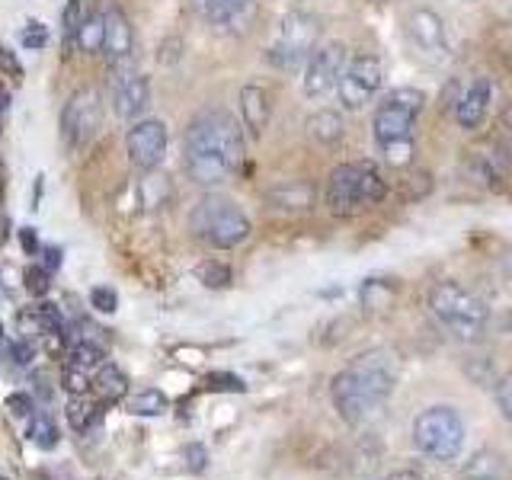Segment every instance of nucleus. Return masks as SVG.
<instances>
[{
	"label": "nucleus",
	"mask_w": 512,
	"mask_h": 480,
	"mask_svg": "<svg viewBox=\"0 0 512 480\" xmlns=\"http://www.w3.org/2000/svg\"><path fill=\"white\" fill-rule=\"evenodd\" d=\"M64 416H68L71 429L87 432L96 420H100V404H93V400H87V394H80V397H71L68 400V407H64Z\"/></svg>",
	"instance_id": "5701e85b"
},
{
	"label": "nucleus",
	"mask_w": 512,
	"mask_h": 480,
	"mask_svg": "<svg viewBox=\"0 0 512 480\" xmlns=\"http://www.w3.org/2000/svg\"><path fill=\"white\" fill-rule=\"evenodd\" d=\"M192 7L221 32H244L256 16V0H192Z\"/></svg>",
	"instance_id": "2eb2a0df"
},
{
	"label": "nucleus",
	"mask_w": 512,
	"mask_h": 480,
	"mask_svg": "<svg viewBox=\"0 0 512 480\" xmlns=\"http://www.w3.org/2000/svg\"><path fill=\"white\" fill-rule=\"evenodd\" d=\"M7 410L13 416H29L32 413V397L29 394H10L7 397Z\"/></svg>",
	"instance_id": "e433bc0d"
},
{
	"label": "nucleus",
	"mask_w": 512,
	"mask_h": 480,
	"mask_svg": "<svg viewBox=\"0 0 512 480\" xmlns=\"http://www.w3.org/2000/svg\"><path fill=\"white\" fill-rule=\"evenodd\" d=\"M0 480H4V477H0Z\"/></svg>",
	"instance_id": "a18cd8bd"
},
{
	"label": "nucleus",
	"mask_w": 512,
	"mask_h": 480,
	"mask_svg": "<svg viewBox=\"0 0 512 480\" xmlns=\"http://www.w3.org/2000/svg\"><path fill=\"white\" fill-rule=\"evenodd\" d=\"M423 106H426V93L416 87H397L378 103L372 119V135L391 167H410L413 128Z\"/></svg>",
	"instance_id": "7ed1b4c3"
},
{
	"label": "nucleus",
	"mask_w": 512,
	"mask_h": 480,
	"mask_svg": "<svg viewBox=\"0 0 512 480\" xmlns=\"http://www.w3.org/2000/svg\"><path fill=\"white\" fill-rule=\"evenodd\" d=\"M26 439L32 445L45 448V452H52V448L58 445V429L52 423V416H32V423L26 429Z\"/></svg>",
	"instance_id": "a878e982"
},
{
	"label": "nucleus",
	"mask_w": 512,
	"mask_h": 480,
	"mask_svg": "<svg viewBox=\"0 0 512 480\" xmlns=\"http://www.w3.org/2000/svg\"><path fill=\"white\" fill-rule=\"evenodd\" d=\"M429 311L439 324L461 343H474L484 336L490 324V308L484 298H477L471 288H464L461 282H436L429 292Z\"/></svg>",
	"instance_id": "39448f33"
},
{
	"label": "nucleus",
	"mask_w": 512,
	"mask_h": 480,
	"mask_svg": "<svg viewBox=\"0 0 512 480\" xmlns=\"http://www.w3.org/2000/svg\"><path fill=\"white\" fill-rule=\"evenodd\" d=\"M196 279L205 285V288H228L231 285V269L218 263V260H205L196 266Z\"/></svg>",
	"instance_id": "cd10ccee"
},
{
	"label": "nucleus",
	"mask_w": 512,
	"mask_h": 480,
	"mask_svg": "<svg viewBox=\"0 0 512 480\" xmlns=\"http://www.w3.org/2000/svg\"><path fill=\"white\" fill-rule=\"evenodd\" d=\"M244 160V125L228 109H205L186 125L183 167L192 183L221 186Z\"/></svg>",
	"instance_id": "f257e3e1"
},
{
	"label": "nucleus",
	"mask_w": 512,
	"mask_h": 480,
	"mask_svg": "<svg viewBox=\"0 0 512 480\" xmlns=\"http://www.w3.org/2000/svg\"><path fill=\"white\" fill-rule=\"evenodd\" d=\"M269 116H272L269 93L260 84H247L240 90V119H244V128L253 138H260L266 132Z\"/></svg>",
	"instance_id": "a211bd4d"
},
{
	"label": "nucleus",
	"mask_w": 512,
	"mask_h": 480,
	"mask_svg": "<svg viewBox=\"0 0 512 480\" xmlns=\"http://www.w3.org/2000/svg\"><path fill=\"white\" fill-rule=\"evenodd\" d=\"M189 228L202 244L215 250H231L244 244L253 231L244 208L228 196H218V192H208V196L196 202V208L189 212Z\"/></svg>",
	"instance_id": "423d86ee"
},
{
	"label": "nucleus",
	"mask_w": 512,
	"mask_h": 480,
	"mask_svg": "<svg viewBox=\"0 0 512 480\" xmlns=\"http://www.w3.org/2000/svg\"><path fill=\"white\" fill-rule=\"evenodd\" d=\"M52 272L48 269H42V266H29L26 269V276H23V282H26V292L32 295V298H42V295H48V288H52Z\"/></svg>",
	"instance_id": "7c9ffc66"
},
{
	"label": "nucleus",
	"mask_w": 512,
	"mask_h": 480,
	"mask_svg": "<svg viewBox=\"0 0 512 480\" xmlns=\"http://www.w3.org/2000/svg\"><path fill=\"white\" fill-rule=\"evenodd\" d=\"M125 151H128V160H132V167L144 173L157 170L160 160L167 154V125L160 119L135 122L125 135Z\"/></svg>",
	"instance_id": "4468645a"
},
{
	"label": "nucleus",
	"mask_w": 512,
	"mask_h": 480,
	"mask_svg": "<svg viewBox=\"0 0 512 480\" xmlns=\"http://www.w3.org/2000/svg\"><path fill=\"white\" fill-rule=\"evenodd\" d=\"M20 244H23L26 253H39V237H36V231H32V228L20 231Z\"/></svg>",
	"instance_id": "ea45409f"
},
{
	"label": "nucleus",
	"mask_w": 512,
	"mask_h": 480,
	"mask_svg": "<svg viewBox=\"0 0 512 480\" xmlns=\"http://www.w3.org/2000/svg\"><path fill=\"white\" fill-rule=\"evenodd\" d=\"M103 359H106V352L96 346V343H77L74 349H71V365H77V368H96V365H103Z\"/></svg>",
	"instance_id": "c85d7f7f"
},
{
	"label": "nucleus",
	"mask_w": 512,
	"mask_h": 480,
	"mask_svg": "<svg viewBox=\"0 0 512 480\" xmlns=\"http://www.w3.org/2000/svg\"><path fill=\"white\" fill-rule=\"evenodd\" d=\"M269 202L276 208H288V212H308L314 205V186L308 183H285L269 192Z\"/></svg>",
	"instance_id": "aec40b11"
},
{
	"label": "nucleus",
	"mask_w": 512,
	"mask_h": 480,
	"mask_svg": "<svg viewBox=\"0 0 512 480\" xmlns=\"http://www.w3.org/2000/svg\"><path fill=\"white\" fill-rule=\"evenodd\" d=\"M388 196V183H384L381 170L372 160H349V164L333 167L324 186V205L336 218H352L359 212H368Z\"/></svg>",
	"instance_id": "20e7f679"
},
{
	"label": "nucleus",
	"mask_w": 512,
	"mask_h": 480,
	"mask_svg": "<svg viewBox=\"0 0 512 480\" xmlns=\"http://www.w3.org/2000/svg\"><path fill=\"white\" fill-rule=\"evenodd\" d=\"M397 378L400 362L391 349H368L362 356H356L330 381V397L340 420L349 426L372 420L391 400Z\"/></svg>",
	"instance_id": "f03ea898"
},
{
	"label": "nucleus",
	"mask_w": 512,
	"mask_h": 480,
	"mask_svg": "<svg viewBox=\"0 0 512 480\" xmlns=\"http://www.w3.org/2000/svg\"><path fill=\"white\" fill-rule=\"evenodd\" d=\"M0 64H4V68H10L13 71V77H20L23 74V68H20V61H16L7 48H0Z\"/></svg>",
	"instance_id": "a19ab883"
},
{
	"label": "nucleus",
	"mask_w": 512,
	"mask_h": 480,
	"mask_svg": "<svg viewBox=\"0 0 512 480\" xmlns=\"http://www.w3.org/2000/svg\"><path fill=\"white\" fill-rule=\"evenodd\" d=\"M77 48L84 55L103 52V13H90L84 20V26H80V36H77Z\"/></svg>",
	"instance_id": "393cba45"
},
{
	"label": "nucleus",
	"mask_w": 512,
	"mask_h": 480,
	"mask_svg": "<svg viewBox=\"0 0 512 480\" xmlns=\"http://www.w3.org/2000/svg\"><path fill=\"white\" fill-rule=\"evenodd\" d=\"M384 480H426L423 474H416V471H394V474H388V477H384Z\"/></svg>",
	"instance_id": "79ce46f5"
},
{
	"label": "nucleus",
	"mask_w": 512,
	"mask_h": 480,
	"mask_svg": "<svg viewBox=\"0 0 512 480\" xmlns=\"http://www.w3.org/2000/svg\"><path fill=\"white\" fill-rule=\"evenodd\" d=\"M87 13H84V0H68L61 13V32H64V48H74L77 36H80V26H84Z\"/></svg>",
	"instance_id": "b1692460"
},
{
	"label": "nucleus",
	"mask_w": 512,
	"mask_h": 480,
	"mask_svg": "<svg viewBox=\"0 0 512 480\" xmlns=\"http://www.w3.org/2000/svg\"><path fill=\"white\" fill-rule=\"evenodd\" d=\"M132 48H135L132 23H128L122 7L109 4L103 10V55L109 58V64L125 61V58H132Z\"/></svg>",
	"instance_id": "f3484780"
},
{
	"label": "nucleus",
	"mask_w": 512,
	"mask_h": 480,
	"mask_svg": "<svg viewBox=\"0 0 512 480\" xmlns=\"http://www.w3.org/2000/svg\"><path fill=\"white\" fill-rule=\"evenodd\" d=\"M90 378H87V372L84 368H77V365H68L61 372V388L68 391L71 397H80V394H87V388H90Z\"/></svg>",
	"instance_id": "c756f323"
},
{
	"label": "nucleus",
	"mask_w": 512,
	"mask_h": 480,
	"mask_svg": "<svg viewBox=\"0 0 512 480\" xmlns=\"http://www.w3.org/2000/svg\"><path fill=\"white\" fill-rule=\"evenodd\" d=\"M349 61V52L343 42H320L311 58L304 61V77H301V90L308 100H324L327 93L336 90L340 84V74Z\"/></svg>",
	"instance_id": "f8f14e48"
},
{
	"label": "nucleus",
	"mask_w": 512,
	"mask_h": 480,
	"mask_svg": "<svg viewBox=\"0 0 512 480\" xmlns=\"http://www.w3.org/2000/svg\"><path fill=\"white\" fill-rule=\"evenodd\" d=\"M205 461H208V455H205L202 445H186V468L192 474H202L205 471Z\"/></svg>",
	"instance_id": "c9c22d12"
},
{
	"label": "nucleus",
	"mask_w": 512,
	"mask_h": 480,
	"mask_svg": "<svg viewBox=\"0 0 512 480\" xmlns=\"http://www.w3.org/2000/svg\"><path fill=\"white\" fill-rule=\"evenodd\" d=\"M93 388H96V394H100L103 400L116 404V400H122L128 394V378L122 375V368H116V365H100V372H96V378H93Z\"/></svg>",
	"instance_id": "4be33fe9"
},
{
	"label": "nucleus",
	"mask_w": 512,
	"mask_h": 480,
	"mask_svg": "<svg viewBox=\"0 0 512 480\" xmlns=\"http://www.w3.org/2000/svg\"><path fill=\"white\" fill-rule=\"evenodd\" d=\"M109 93H112V109L122 122H135L144 116V109L151 106V84L148 77L135 74L132 58L125 61H112L109 64Z\"/></svg>",
	"instance_id": "9b49d317"
},
{
	"label": "nucleus",
	"mask_w": 512,
	"mask_h": 480,
	"mask_svg": "<svg viewBox=\"0 0 512 480\" xmlns=\"http://www.w3.org/2000/svg\"><path fill=\"white\" fill-rule=\"evenodd\" d=\"M404 32H407V39H410V45L416 48V52H420L432 64H445L448 55H452L445 23L439 20L436 10H429V7L410 10L404 16Z\"/></svg>",
	"instance_id": "ddd939ff"
},
{
	"label": "nucleus",
	"mask_w": 512,
	"mask_h": 480,
	"mask_svg": "<svg viewBox=\"0 0 512 480\" xmlns=\"http://www.w3.org/2000/svg\"><path fill=\"white\" fill-rule=\"evenodd\" d=\"M384 80V64L378 55H352L336 84V96H340L343 109L359 112L375 100Z\"/></svg>",
	"instance_id": "9d476101"
},
{
	"label": "nucleus",
	"mask_w": 512,
	"mask_h": 480,
	"mask_svg": "<svg viewBox=\"0 0 512 480\" xmlns=\"http://www.w3.org/2000/svg\"><path fill=\"white\" fill-rule=\"evenodd\" d=\"M464 420L455 407L448 404H436L426 407L420 416L413 420V445L432 461H458L461 448H464Z\"/></svg>",
	"instance_id": "0eeeda50"
},
{
	"label": "nucleus",
	"mask_w": 512,
	"mask_h": 480,
	"mask_svg": "<svg viewBox=\"0 0 512 480\" xmlns=\"http://www.w3.org/2000/svg\"><path fill=\"white\" fill-rule=\"evenodd\" d=\"M42 269H48V272H55V269H61V263H64V256H61V250L58 247H45L42 250Z\"/></svg>",
	"instance_id": "58836bf2"
},
{
	"label": "nucleus",
	"mask_w": 512,
	"mask_h": 480,
	"mask_svg": "<svg viewBox=\"0 0 512 480\" xmlns=\"http://www.w3.org/2000/svg\"><path fill=\"white\" fill-rule=\"evenodd\" d=\"M167 407H170V400L160 391H141L128 400V413H135V416H160Z\"/></svg>",
	"instance_id": "bb28decb"
},
{
	"label": "nucleus",
	"mask_w": 512,
	"mask_h": 480,
	"mask_svg": "<svg viewBox=\"0 0 512 480\" xmlns=\"http://www.w3.org/2000/svg\"><path fill=\"white\" fill-rule=\"evenodd\" d=\"M20 42H23V48H32V52H39V48L48 45V29L39 20H29L23 26V32H20Z\"/></svg>",
	"instance_id": "2f4dec72"
},
{
	"label": "nucleus",
	"mask_w": 512,
	"mask_h": 480,
	"mask_svg": "<svg viewBox=\"0 0 512 480\" xmlns=\"http://www.w3.org/2000/svg\"><path fill=\"white\" fill-rule=\"evenodd\" d=\"M496 407H500V413L512 423V368L500 378V384H496Z\"/></svg>",
	"instance_id": "72a5a7b5"
},
{
	"label": "nucleus",
	"mask_w": 512,
	"mask_h": 480,
	"mask_svg": "<svg viewBox=\"0 0 512 480\" xmlns=\"http://www.w3.org/2000/svg\"><path fill=\"white\" fill-rule=\"evenodd\" d=\"M503 125H506L509 132H512V103H509V106L503 109Z\"/></svg>",
	"instance_id": "37998d69"
},
{
	"label": "nucleus",
	"mask_w": 512,
	"mask_h": 480,
	"mask_svg": "<svg viewBox=\"0 0 512 480\" xmlns=\"http://www.w3.org/2000/svg\"><path fill=\"white\" fill-rule=\"evenodd\" d=\"M320 45V23L317 16L304 13V10H292L279 20L276 39L269 42V64L279 71H298L304 68V61L311 58V52Z\"/></svg>",
	"instance_id": "6e6552de"
},
{
	"label": "nucleus",
	"mask_w": 512,
	"mask_h": 480,
	"mask_svg": "<svg viewBox=\"0 0 512 480\" xmlns=\"http://www.w3.org/2000/svg\"><path fill=\"white\" fill-rule=\"evenodd\" d=\"M0 343H4V324H0Z\"/></svg>",
	"instance_id": "c03bdc74"
},
{
	"label": "nucleus",
	"mask_w": 512,
	"mask_h": 480,
	"mask_svg": "<svg viewBox=\"0 0 512 480\" xmlns=\"http://www.w3.org/2000/svg\"><path fill=\"white\" fill-rule=\"evenodd\" d=\"M103 125V100L100 93L84 87V90H74L71 100L64 103L61 112V138L68 144L71 151H84L87 144L96 138Z\"/></svg>",
	"instance_id": "1a4fd4ad"
},
{
	"label": "nucleus",
	"mask_w": 512,
	"mask_h": 480,
	"mask_svg": "<svg viewBox=\"0 0 512 480\" xmlns=\"http://www.w3.org/2000/svg\"><path fill=\"white\" fill-rule=\"evenodd\" d=\"M90 304L100 314H116L119 311V295L112 292V288H106V285H96L90 292Z\"/></svg>",
	"instance_id": "473e14b6"
},
{
	"label": "nucleus",
	"mask_w": 512,
	"mask_h": 480,
	"mask_svg": "<svg viewBox=\"0 0 512 480\" xmlns=\"http://www.w3.org/2000/svg\"><path fill=\"white\" fill-rule=\"evenodd\" d=\"M490 103H493V84H490V80L487 77L471 80V84L464 87V93L458 96V103H455V122L464 128V132H477V128L487 122Z\"/></svg>",
	"instance_id": "dca6fc26"
},
{
	"label": "nucleus",
	"mask_w": 512,
	"mask_h": 480,
	"mask_svg": "<svg viewBox=\"0 0 512 480\" xmlns=\"http://www.w3.org/2000/svg\"><path fill=\"white\" fill-rule=\"evenodd\" d=\"M205 388H212V391H234V394H240V391H247V384L240 381L237 375H221V372H215V375H208V378H205Z\"/></svg>",
	"instance_id": "f704fd0d"
},
{
	"label": "nucleus",
	"mask_w": 512,
	"mask_h": 480,
	"mask_svg": "<svg viewBox=\"0 0 512 480\" xmlns=\"http://www.w3.org/2000/svg\"><path fill=\"white\" fill-rule=\"evenodd\" d=\"M506 474V458L500 452H477L468 464H464V477L468 480H500Z\"/></svg>",
	"instance_id": "412c9836"
},
{
	"label": "nucleus",
	"mask_w": 512,
	"mask_h": 480,
	"mask_svg": "<svg viewBox=\"0 0 512 480\" xmlns=\"http://www.w3.org/2000/svg\"><path fill=\"white\" fill-rule=\"evenodd\" d=\"M304 128H308V138L317 148H336L346 135V122L336 109H317Z\"/></svg>",
	"instance_id": "6ab92c4d"
},
{
	"label": "nucleus",
	"mask_w": 512,
	"mask_h": 480,
	"mask_svg": "<svg viewBox=\"0 0 512 480\" xmlns=\"http://www.w3.org/2000/svg\"><path fill=\"white\" fill-rule=\"evenodd\" d=\"M10 356H13L16 365H29L32 356H36V349H32L29 340H20V343H10Z\"/></svg>",
	"instance_id": "4c0bfd02"
}]
</instances>
